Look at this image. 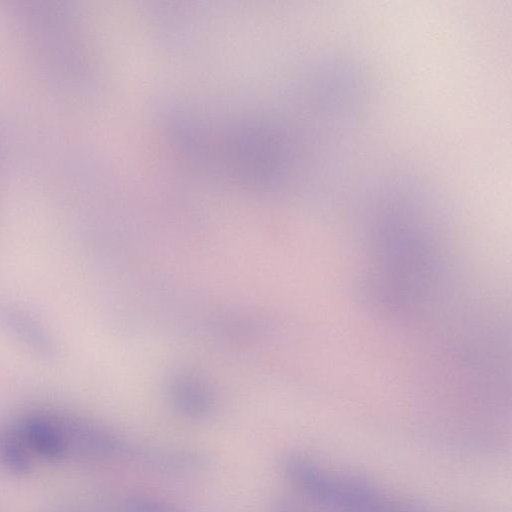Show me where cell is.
I'll list each match as a JSON object with an SVG mask.
<instances>
[{
  "label": "cell",
  "mask_w": 512,
  "mask_h": 512,
  "mask_svg": "<svg viewBox=\"0 0 512 512\" xmlns=\"http://www.w3.org/2000/svg\"><path fill=\"white\" fill-rule=\"evenodd\" d=\"M133 458L148 470L163 473L198 472L208 464L198 451L178 448H136Z\"/></svg>",
  "instance_id": "3"
},
{
  "label": "cell",
  "mask_w": 512,
  "mask_h": 512,
  "mask_svg": "<svg viewBox=\"0 0 512 512\" xmlns=\"http://www.w3.org/2000/svg\"><path fill=\"white\" fill-rule=\"evenodd\" d=\"M0 463L11 474L24 476L32 470V460L18 429L0 431Z\"/></svg>",
  "instance_id": "4"
},
{
  "label": "cell",
  "mask_w": 512,
  "mask_h": 512,
  "mask_svg": "<svg viewBox=\"0 0 512 512\" xmlns=\"http://www.w3.org/2000/svg\"><path fill=\"white\" fill-rule=\"evenodd\" d=\"M270 512H311L304 504L289 497L276 498L270 506Z\"/></svg>",
  "instance_id": "6"
},
{
  "label": "cell",
  "mask_w": 512,
  "mask_h": 512,
  "mask_svg": "<svg viewBox=\"0 0 512 512\" xmlns=\"http://www.w3.org/2000/svg\"><path fill=\"white\" fill-rule=\"evenodd\" d=\"M54 419L65 439L68 452L74 450L94 459L132 457L135 447L106 430L71 418L56 416Z\"/></svg>",
  "instance_id": "1"
},
{
  "label": "cell",
  "mask_w": 512,
  "mask_h": 512,
  "mask_svg": "<svg viewBox=\"0 0 512 512\" xmlns=\"http://www.w3.org/2000/svg\"><path fill=\"white\" fill-rule=\"evenodd\" d=\"M26 445L46 460L60 461L67 454L65 439L53 416H30L18 428Z\"/></svg>",
  "instance_id": "2"
},
{
  "label": "cell",
  "mask_w": 512,
  "mask_h": 512,
  "mask_svg": "<svg viewBox=\"0 0 512 512\" xmlns=\"http://www.w3.org/2000/svg\"><path fill=\"white\" fill-rule=\"evenodd\" d=\"M119 512H187L168 500L148 495H128L118 503Z\"/></svg>",
  "instance_id": "5"
}]
</instances>
